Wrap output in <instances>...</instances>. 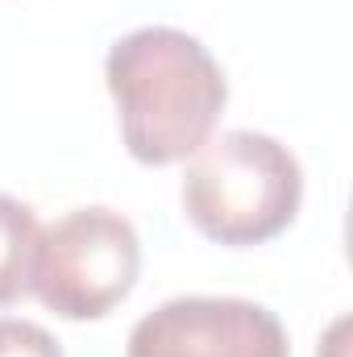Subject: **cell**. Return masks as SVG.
<instances>
[{
	"instance_id": "obj_6",
	"label": "cell",
	"mask_w": 353,
	"mask_h": 357,
	"mask_svg": "<svg viewBox=\"0 0 353 357\" xmlns=\"http://www.w3.org/2000/svg\"><path fill=\"white\" fill-rule=\"evenodd\" d=\"M0 357H63V345L33 320L0 316Z\"/></svg>"
},
{
	"instance_id": "obj_7",
	"label": "cell",
	"mask_w": 353,
	"mask_h": 357,
	"mask_svg": "<svg viewBox=\"0 0 353 357\" xmlns=\"http://www.w3.org/2000/svg\"><path fill=\"white\" fill-rule=\"evenodd\" d=\"M345 337H350V320L341 316L329 333H324V341H320V349H316V357H345L350 354V345H345Z\"/></svg>"
},
{
	"instance_id": "obj_2",
	"label": "cell",
	"mask_w": 353,
	"mask_h": 357,
	"mask_svg": "<svg viewBox=\"0 0 353 357\" xmlns=\"http://www.w3.org/2000/svg\"><path fill=\"white\" fill-rule=\"evenodd\" d=\"M183 212L216 245L246 250L287 233L303 204V167L270 133L229 129L208 137L183 171Z\"/></svg>"
},
{
	"instance_id": "obj_5",
	"label": "cell",
	"mask_w": 353,
	"mask_h": 357,
	"mask_svg": "<svg viewBox=\"0 0 353 357\" xmlns=\"http://www.w3.org/2000/svg\"><path fill=\"white\" fill-rule=\"evenodd\" d=\"M38 237H42L38 212L0 191V307H13L29 295Z\"/></svg>"
},
{
	"instance_id": "obj_1",
	"label": "cell",
	"mask_w": 353,
	"mask_h": 357,
	"mask_svg": "<svg viewBox=\"0 0 353 357\" xmlns=\"http://www.w3.org/2000/svg\"><path fill=\"white\" fill-rule=\"evenodd\" d=\"M104 84L117 104L121 142L142 167L187 162L216 137L229 79L212 50L171 25H146L112 42Z\"/></svg>"
},
{
	"instance_id": "obj_4",
	"label": "cell",
	"mask_w": 353,
	"mask_h": 357,
	"mask_svg": "<svg viewBox=\"0 0 353 357\" xmlns=\"http://www.w3.org/2000/svg\"><path fill=\"white\" fill-rule=\"evenodd\" d=\"M125 357H291V337L254 299L179 295L133 324Z\"/></svg>"
},
{
	"instance_id": "obj_3",
	"label": "cell",
	"mask_w": 353,
	"mask_h": 357,
	"mask_svg": "<svg viewBox=\"0 0 353 357\" xmlns=\"http://www.w3.org/2000/svg\"><path fill=\"white\" fill-rule=\"evenodd\" d=\"M142 274V237L112 208H75L38 237L29 295L59 320L84 324L117 312Z\"/></svg>"
}]
</instances>
